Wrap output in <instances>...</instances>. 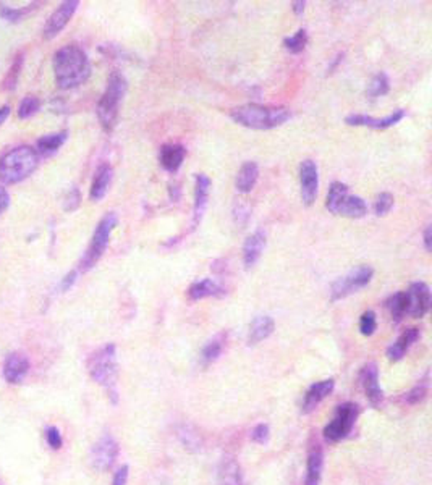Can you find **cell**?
I'll return each instance as SVG.
<instances>
[{"instance_id": "cell-4", "label": "cell", "mask_w": 432, "mask_h": 485, "mask_svg": "<svg viewBox=\"0 0 432 485\" xmlns=\"http://www.w3.org/2000/svg\"><path fill=\"white\" fill-rule=\"evenodd\" d=\"M128 83L120 72H112L107 81V87L97 102V119L99 124L106 131H112L119 119L120 104L126 94Z\"/></svg>"}, {"instance_id": "cell-41", "label": "cell", "mask_w": 432, "mask_h": 485, "mask_svg": "<svg viewBox=\"0 0 432 485\" xmlns=\"http://www.w3.org/2000/svg\"><path fill=\"white\" fill-rule=\"evenodd\" d=\"M81 202V192L78 188H72L70 192L65 197V202H63V209L67 210V212H73V210H77L78 206Z\"/></svg>"}, {"instance_id": "cell-30", "label": "cell", "mask_w": 432, "mask_h": 485, "mask_svg": "<svg viewBox=\"0 0 432 485\" xmlns=\"http://www.w3.org/2000/svg\"><path fill=\"white\" fill-rule=\"evenodd\" d=\"M224 343H225V335L224 333H220V335L212 338V340L202 348L201 361L204 366L212 364V362L219 359V356L222 354V352H224Z\"/></svg>"}, {"instance_id": "cell-5", "label": "cell", "mask_w": 432, "mask_h": 485, "mask_svg": "<svg viewBox=\"0 0 432 485\" xmlns=\"http://www.w3.org/2000/svg\"><path fill=\"white\" fill-rule=\"evenodd\" d=\"M90 374L101 387L107 390V393L114 403H117V376H119V366H117V348L109 343L106 347L99 348L90 358Z\"/></svg>"}, {"instance_id": "cell-39", "label": "cell", "mask_w": 432, "mask_h": 485, "mask_svg": "<svg viewBox=\"0 0 432 485\" xmlns=\"http://www.w3.org/2000/svg\"><path fill=\"white\" fill-rule=\"evenodd\" d=\"M426 395H428V382H423L414 387L413 390H410L405 396V401L408 405H416V403L423 401L426 398Z\"/></svg>"}, {"instance_id": "cell-17", "label": "cell", "mask_w": 432, "mask_h": 485, "mask_svg": "<svg viewBox=\"0 0 432 485\" xmlns=\"http://www.w3.org/2000/svg\"><path fill=\"white\" fill-rule=\"evenodd\" d=\"M334 387H335V382L332 381V378H325V381L313 383L305 393V398H303V405H301L303 414L313 413L314 409H316L320 403H323L327 396L332 393Z\"/></svg>"}, {"instance_id": "cell-1", "label": "cell", "mask_w": 432, "mask_h": 485, "mask_svg": "<svg viewBox=\"0 0 432 485\" xmlns=\"http://www.w3.org/2000/svg\"><path fill=\"white\" fill-rule=\"evenodd\" d=\"M55 83L60 89H73L91 77V63L86 52L77 44L58 49L54 55Z\"/></svg>"}, {"instance_id": "cell-48", "label": "cell", "mask_w": 432, "mask_h": 485, "mask_svg": "<svg viewBox=\"0 0 432 485\" xmlns=\"http://www.w3.org/2000/svg\"><path fill=\"white\" fill-rule=\"evenodd\" d=\"M291 7H293V11H295L296 15H301L303 11H305L306 2H305V0H298V2H291Z\"/></svg>"}, {"instance_id": "cell-22", "label": "cell", "mask_w": 432, "mask_h": 485, "mask_svg": "<svg viewBox=\"0 0 432 485\" xmlns=\"http://www.w3.org/2000/svg\"><path fill=\"white\" fill-rule=\"evenodd\" d=\"M274 329H276V324H274V319L269 315H258V317L253 319V322L249 325L248 332V344L253 347V344H258L266 338H269L272 335Z\"/></svg>"}, {"instance_id": "cell-10", "label": "cell", "mask_w": 432, "mask_h": 485, "mask_svg": "<svg viewBox=\"0 0 432 485\" xmlns=\"http://www.w3.org/2000/svg\"><path fill=\"white\" fill-rule=\"evenodd\" d=\"M431 290L423 282H414L406 291V314L421 319L431 309Z\"/></svg>"}, {"instance_id": "cell-37", "label": "cell", "mask_w": 432, "mask_h": 485, "mask_svg": "<svg viewBox=\"0 0 432 485\" xmlns=\"http://www.w3.org/2000/svg\"><path fill=\"white\" fill-rule=\"evenodd\" d=\"M394 207V196L390 192H381L374 201V214L377 217L389 214L390 209Z\"/></svg>"}, {"instance_id": "cell-44", "label": "cell", "mask_w": 432, "mask_h": 485, "mask_svg": "<svg viewBox=\"0 0 432 485\" xmlns=\"http://www.w3.org/2000/svg\"><path fill=\"white\" fill-rule=\"evenodd\" d=\"M77 277H78V271H72L70 273H67L60 282V291H68L70 288H72L75 282H77Z\"/></svg>"}, {"instance_id": "cell-7", "label": "cell", "mask_w": 432, "mask_h": 485, "mask_svg": "<svg viewBox=\"0 0 432 485\" xmlns=\"http://www.w3.org/2000/svg\"><path fill=\"white\" fill-rule=\"evenodd\" d=\"M372 277H374V271H372V267L369 266H360L353 268V271H350L347 276L340 277L332 283L330 300L338 301L356 293V291H360L361 288L369 285Z\"/></svg>"}, {"instance_id": "cell-34", "label": "cell", "mask_w": 432, "mask_h": 485, "mask_svg": "<svg viewBox=\"0 0 432 485\" xmlns=\"http://www.w3.org/2000/svg\"><path fill=\"white\" fill-rule=\"evenodd\" d=\"M40 109V101L36 96H26L18 105V116L21 120L31 119L34 114H38Z\"/></svg>"}, {"instance_id": "cell-23", "label": "cell", "mask_w": 432, "mask_h": 485, "mask_svg": "<svg viewBox=\"0 0 432 485\" xmlns=\"http://www.w3.org/2000/svg\"><path fill=\"white\" fill-rule=\"evenodd\" d=\"M419 338V329H406L396 340L387 348V358L390 361H400L406 354L411 344Z\"/></svg>"}, {"instance_id": "cell-38", "label": "cell", "mask_w": 432, "mask_h": 485, "mask_svg": "<svg viewBox=\"0 0 432 485\" xmlns=\"http://www.w3.org/2000/svg\"><path fill=\"white\" fill-rule=\"evenodd\" d=\"M377 329V320L374 311H366L360 319V332L363 333L364 337H371L372 333Z\"/></svg>"}, {"instance_id": "cell-2", "label": "cell", "mask_w": 432, "mask_h": 485, "mask_svg": "<svg viewBox=\"0 0 432 485\" xmlns=\"http://www.w3.org/2000/svg\"><path fill=\"white\" fill-rule=\"evenodd\" d=\"M232 120L251 130H272L290 120L291 112L287 107H271L261 104H244L230 112Z\"/></svg>"}, {"instance_id": "cell-42", "label": "cell", "mask_w": 432, "mask_h": 485, "mask_svg": "<svg viewBox=\"0 0 432 485\" xmlns=\"http://www.w3.org/2000/svg\"><path fill=\"white\" fill-rule=\"evenodd\" d=\"M45 440H48V445L52 449H60L63 445L62 434L57 427H48L45 429Z\"/></svg>"}, {"instance_id": "cell-29", "label": "cell", "mask_w": 432, "mask_h": 485, "mask_svg": "<svg viewBox=\"0 0 432 485\" xmlns=\"http://www.w3.org/2000/svg\"><path fill=\"white\" fill-rule=\"evenodd\" d=\"M367 214V204L360 196H352L348 195L343 201L340 210H338V215H343V217L348 219H363Z\"/></svg>"}, {"instance_id": "cell-40", "label": "cell", "mask_w": 432, "mask_h": 485, "mask_svg": "<svg viewBox=\"0 0 432 485\" xmlns=\"http://www.w3.org/2000/svg\"><path fill=\"white\" fill-rule=\"evenodd\" d=\"M251 440L254 443H259V445H264V443L269 440V425L267 424H258L256 427L251 430Z\"/></svg>"}, {"instance_id": "cell-27", "label": "cell", "mask_w": 432, "mask_h": 485, "mask_svg": "<svg viewBox=\"0 0 432 485\" xmlns=\"http://www.w3.org/2000/svg\"><path fill=\"white\" fill-rule=\"evenodd\" d=\"M219 485H244L240 464L233 458H224L219 466Z\"/></svg>"}, {"instance_id": "cell-47", "label": "cell", "mask_w": 432, "mask_h": 485, "mask_svg": "<svg viewBox=\"0 0 432 485\" xmlns=\"http://www.w3.org/2000/svg\"><path fill=\"white\" fill-rule=\"evenodd\" d=\"M431 231H432V229H431V225H428V227H426V230H424V248H426V251H431L432 249V236H431Z\"/></svg>"}, {"instance_id": "cell-26", "label": "cell", "mask_w": 432, "mask_h": 485, "mask_svg": "<svg viewBox=\"0 0 432 485\" xmlns=\"http://www.w3.org/2000/svg\"><path fill=\"white\" fill-rule=\"evenodd\" d=\"M68 131H58L52 134H45V136L39 138L36 143V153L39 157H50L54 156L58 149L62 148L63 143L67 141Z\"/></svg>"}, {"instance_id": "cell-8", "label": "cell", "mask_w": 432, "mask_h": 485, "mask_svg": "<svg viewBox=\"0 0 432 485\" xmlns=\"http://www.w3.org/2000/svg\"><path fill=\"white\" fill-rule=\"evenodd\" d=\"M358 418V406L353 403H343L337 408L334 419L325 425L324 437L327 442H340L352 432Z\"/></svg>"}, {"instance_id": "cell-18", "label": "cell", "mask_w": 432, "mask_h": 485, "mask_svg": "<svg viewBox=\"0 0 432 485\" xmlns=\"http://www.w3.org/2000/svg\"><path fill=\"white\" fill-rule=\"evenodd\" d=\"M266 248V233L262 230H258L247 238V241L243 244V264L247 268H251L256 266V262L259 261L262 251Z\"/></svg>"}, {"instance_id": "cell-13", "label": "cell", "mask_w": 432, "mask_h": 485, "mask_svg": "<svg viewBox=\"0 0 432 485\" xmlns=\"http://www.w3.org/2000/svg\"><path fill=\"white\" fill-rule=\"evenodd\" d=\"M360 381L363 385L366 398L369 400L372 406L377 408L384 400V391L381 388V383H379V369L376 362H369L361 369Z\"/></svg>"}, {"instance_id": "cell-43", "label": "cell", "mask_w": 432, "mask_h": 485, "mask_svg": "<svg viewBox=\"0 0 432 485\" xmlns=\"http://www.w3.org/2000/svg\"><path fill=\"white\" fill-rule=\"evenodd\" d=\"M178 437L182 438V442H183L185 447H188V448L196 447V449L201 448L200 447V437H198L196 434H193V432H190V429L186 427V425H185L183 429L178 430Z\"/></svg>"}, {"instance_id": "cell-31", "label": "cell", "mask_w": 432, "mask_h": 485, "mask_svg": "<svg viewBox=\"0 0 432 485\" xmlns=\"http://www.w3.org/2000/svg\"><path fill=\"white\" fill-rule=\"evenodd\" d=\"M387 307L394 322H401L406 315V291H396L395 295L390 296V300L387 301Z\"/></svg>"}, {"instance_id": "cell-12", "label": "cell", "mask_w": 432, "mask_h": 485, "mask_svg": "<svg viewBox=\"0 0 432 485\" xmlns=\"http://www.w3.org/2000/svg\"><path fill=\"white\" fill-rule=\"evenodd\" d=\"M78 7L80 2H77V0H68V2L60 4V7L49 16L48 23H45L44 38L54 39L55 36H58V33L68 25V21L72 20V16L75 15V11L78 10Z\"/></svg>"}, {"instance_id": "cell-49", "label": "cell", "mask_w": 432, "mask_h": 485, "mask_svg": "<svg viewBox=\"0 0 432 485\" xmlns=\"http://www.w3.org/2000/svg\"><path fill=\"white\" fill-rule=\"evenodd\" d=\"M9 115H10V107H9V105H4V107H0V125H2L4 121L7 120Z\"/></svg>"}, {"instance_id": "cell-36", "label": "cell", "mask_w": 432, "mask_h": 485, "mask_svg": "<svg viewBox=\"0 0 432 485\" xmlns=\"http://www.w3.org/2000/svg\"><path fill=\"white\" fill-rule=\"evenodd\" d=\"M21 67H23V55L18 54V55L15 57L14 63H11V68H10V72L7 75V78L4 80V89H7V91L15 89L16 81H18L20 72H21Z\"/></svg>"}, {"instance_id": "cell-14", "label": "cell", "mask_w": 432, "mask_h": 485, "mask_svg": "<svg viewBox=\"0 0 432 485\" xmlns=\"http://www.w3.org/2000/svg\"><path fill=\"white\" fill-rule=\"evenodd\" d=\"M404 116H405L404 109H396L392 114L384 116V119H374V116H371V115L353 114L347 116L345 124L350 126H369V128H374V130H385V128H390L399 124Z\"/></svg>"}, {"instance_id": "cell-15", "label": "cell", "mask_w": 432, "mask_h": 485, "mask_svg": "<svg viewBox=\"0 0 432 485\" xmlns=\"http://www.w3.org/2000/svg\"><path fill=\"white\" fill-rule=\"evenodd\" d=\"M209 190H211V180L207 175L198 173L195 177V207H193V229L200 225L204 212L207 207Z\"/></svg>"}, {"instance_id": "cell-19", "label": "cell", "mask_w": 432, "mask_h": 485, "mask_svg": "<svg viewBox=\"0 0 432 485\" xmlns=\"http://www.w3.org/2000/svg\"><path fill=\"white\" fill-rule=\"evenodd\" d=\"M112 177H114V170L109 163H101V165L97 167L94 178H92V183H91V190H90L91 201L97 202L107 195L109 186L110 183H112Z\"/></svg>"}, {"instance_id": "cell-46", "label": "cell", "mask_w": 432, "mask_h": 485, "mask_svg": "<svg viewBox=\"0 0 432 485\" xmlns=\"http://www.w3.org/2000/svg\"><path fill=\"white\" fill-rule=\"evenodd\" d=\"M9 206H10V195H9V191L5 190V188H2V186H0V214H4L5 210L9 209Z\"/></svg>"}, {"instance_id": "cell-35", "label": "cell", "mask_w": 432, "mask_h": 485, "mask_svg": "<svg viewBox=\"0 0 432 485\" xmlns=\"http://www.w3.org/2000/svg\"><path fill=\"white\" fill-rule=\"evenodd\" d=\"M38 4H33L31 7H23V9H11V7H7L5 4H0V16H2L4 20H7L10 23H16V21H20L23 16L28 15L29 11H31L34 7H36Z\"/></svg>"}, {"instance_id": "cell-24", "label": "cell", "mask_w": 432, "mask_h": 485, "mask_svg": "<svg viewBox=\"0 0 432 485\" xmlns=\"http://www.w3.org/2000/svg\"><path fill=\"white\" fill-rule=\"evenodd\" d=\"M258 178H259V167L256 162H244L240 172L237 175V181H235V186H237V191L242 192V195H247V192H251L254 190L256 183H258Z\"/></svg>"}, {"instance_id": "cell-9", "label": "cell", "mask_w": 432, "mask_h": 485, "mask_svg": "<svg viewBox=\"0 0 432 485\" xmlns=\"http://www.w3.org/2000/svg\"><path fill=\"white\" fill-rule=\"evenodd\" d=\"M119 443L112 435H104L91 448V464L97 471H107L119 457Z\"/></svg>"}, {"instance_id": "cell-16", "label": "cell", "mask_w": 432, "mask_h": 485, "mask_svg": "<svg viewBox=\"0 0 432 485\" xmlns=\"http://www.w3.org/2000/svg\"><path fill=\"white\" fill-rule=\"evenodd\" d=\"M29 372V359L26 358V354L23 353H11L7 356V359L4 362V377L9 383L18 385Z\"/></svg>"}, {"instance_id": "cell-11", "label": "cell", "mask_w": 432, "mask_h": 485, "mask_svg": "<svg viewBox=\"0 0 432 485\" xmlns=\"http://www.w3.org/2000/svg\"><path fill=\"white\" fill-rule=\"evenodd\" d=\"M300 185H301V201L305 206H313L316 201L319 190V168L318 163L306 159L300 165Z\"/></svg>"}, {"instance_id": "cell-45", "label": "cell", "mask_w": 432, "mask_h": 485, "mask_svg": "<svg viewBox=\"0 0 432 485\" xmlns=\"http://www.w3.org/2000/svg\"><path fill=\"white\" fill-rule=\"evenodd\" d=\"M128 472H130V467H128V466H122L120 469L115 472L114 481H112V485H126V481H128Z\"/></svg>"}, {"instance_id": "cell-32", "label": "cell", "mask_w": 432, "mask_h": 485, "mask_svg": "<svg viewBox=\"0 0 432 485\" xmlns=\"http://www.w3.org/2000/svg\"><path fill=\"white\" fill-rule=\"evenodd\" d=\"M389 89H390L389 77L384 72H381V73H377L376 77L371 80L369 86H367V96L372 97V99L381 97V96L387 94Z\"/></svg>"}, {"instance_id": "cell-21", "label": "cell", "mask_w": 432, "mask_h": 485, "mask_svg": "<svg viewBox=\"0 0 432 485\" xmlns=\"http://www.w3.org/2000/svg\"><path fill=\"white\" fill-rule=\"evenodd\" d=\"M227 293L224 286H222L219 282H215L212 278H204V280H198V282L191 283V286L188 288V298L191 301H200L204 300V298H220Z\"/></svg>"}, {"instance_id": "cell-28", "label": "cell", "mask_w": 432, "mask_h": 485, "mask_svg": "<svg viewBox=\"0 0 432 485\" xmlns=\"http://www.w3.org/2000/svg\"><path fill=\"white\" fill-rule=\"evenodd\" d=\"M348 196V186L342 181H334L330 185L329 192H327V200H325V207L330 214L338 215V210H340L343 201Z\"/></svg>"}, {"instance_id": "cell-20", "label": "cell", "mask_w": 432, "mask_h": 485, "mask_svg": "<svg viewBox=\"0 0 432 485\" xmlns=\"http://www.w3.org/2000/svg\"><path fill=\"white\" fill-rule=\"evenodd\" d=\"M185 156H186V149L182 144H166L161 148L159 162L163 170L175 173L180 167H182Z\"/></svg>"}, {"instance_id": "cell-3", "label": "cell", "mask_w": 432, "mask_h": 485, "mask_svg": "<svg viewBox=\"0 0 432 485\" xmlns=\"http://www.w3.org/2000/svg\"><path fill=\"white\" fill-rule=\"evenodd\" d=\"M40 157L36 149L29 146H18L0 157V181L5 185H16L26 180L36 170Z\"/></svg>"}, {"instance_id": "cell-25", "label": "cell", "mask_w": 432, "mask_h": 485, "mask_svg": "<svg viewBox=\"0 0 432 485\" xmlns=\"http://www.w3.org/2000/svg\"><path fill=\"white\" fill-rule=\"evenodd\" d=\"M323 466H324L323 448H320L319 445H314L308 454L305 485H319L320 476H323Z\"/></svg>"}, {"instance_id": "cell-6", "label": "cell", "mask_w": 432, "mask_h": 485, "mask_svg": "<svg viewBox=\"0 0 432 485\" xmlns=\"http://www.w3.org/2000/svg\"><path fill=\"white\" fill-rule=\"evenodd\" d=\"M119 224V217H117L115 212H109L104 215V217L99 220V224L96 227L94 233H92V238H91V243L90 246H87L86 253L81 257L80 264H78V271L80 272H90L92 267H94L99 261H101V257L106 253V249L109 246V241H110V235H112L114 229Z\"/></svg>"}, {"instance_id": "cell-33", "label": "cell", "mask_w": 432, "mask_h": 485, "mask_svg": "<svg viewBox=\"0 0 432 485\" xmlns=\"http://www.w3.org/2000/svg\"><path fill=\"white\" fill-rule=\"evenodd\" d=\"M308 44V33L306 29H298L293 36L284 39V48L287 49L290 54H300L305 50Z\"/></svg>"}]
</instances>
